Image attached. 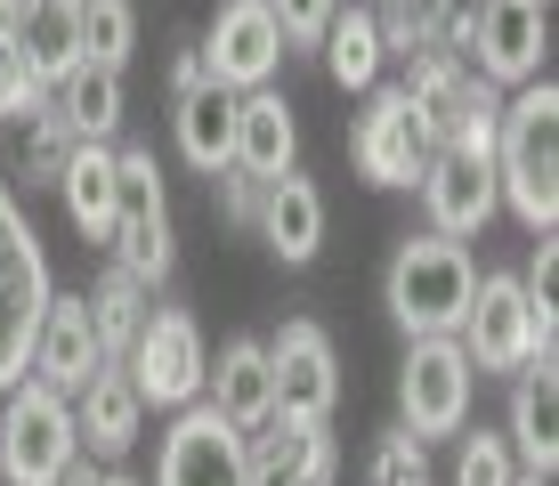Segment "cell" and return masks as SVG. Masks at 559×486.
<instances>
[{"label":"cell","instance_id":"1","mask_svg":"<svg viewBox=\"0 0 559 486\" xmlns=\"http://www.w3.org/2000/svg\"><path fill=\"white\" fill-rule=\"evenodd\" d=\"M495 194L519 211L527 236L559 227V90L519 82L495 114Z\"/></svg>","mask_w":559,"mask_h":486},{"label":"cell","instance_id":"2","mask_svg":"<svg viewBox=\"0 0 559 486\" xmlns=\"http://www.w3.org/2000/svg\"><path fill=\"white\" fill-rule=\"evenodd\" d=\"M471 284H478V260L471 244L454 236H406L390 251V276H381V300H390V317L406 324V341H438L462 324V308H471Z\"/></svg>","mask_w":559,"mask_h":486},{"label":"cell","instance_id":"3","mask_svg":"<svg viewBox=\"0 0 559 486\" xmlns=\"http://www.w3.org/2000/svg\"><path fill=\"white\" fill-rule=\"evenodd\" d=\"M82 462V438H73V398L49 381H9L0 389V478L9 486H57Z\"/></svg>","mask_w":559,"mask_h":486},{"label":"cell","instance_id":"4","mask_svg":"<svg viewBox=\"0 0 559 486\" xmlns=\"http://www.w3.org/2000/svg\"><path fill=\"white\" fill-rule=\"evenodd\" d=\"M49 260H41V236L33 220L16 211L9 179H0V389L25 381V357H33V333H41V308H49Z\"/></svg>","mask_w":559,"mask_h":486},{"label":"cell","instance_id":"5","mask_svg":"<svg viewBox=\"0 0 559 486\" xmlns=\"http://www.w3.org/2000/svg\"><path fill=\"white\" fill-rule=\"evenodd\" d=\"M114 268H130L146 292L170 276V203L146 146H114Z\"/></svg>","mask_w":559,"mask_h":486},{"label":"cell","instance_id":"6","mask_svg":"<svg viewBox=\"0 0 559 486\" xmlns=\"http://www.w3.org/2000/svg\"><path fill=\"white\" fill-rule=\"evenodd\" d=\"M122 374L130 389H139L146 405H195L203 398V381H211V348H203V324L187 317V308H146V324H139V341H130V357H122Z\"/></svg>","mask_w":559,"mask_h":486},{"label":"cell","instance_id":"7","mask_svg":"<svg viewBox=\"0 0 559 486\" xmlns=\"http://www.w3.org/2000/svg\"><path fill=\"white\" fill-rule=\"evenodd\" d=\"M471 357H462V341L454 333H438V341H414L406 348V365H397V430H414L421 446L430 438H454L462 422H471Z\"/></svg>","mask_w":559,"mask_h":486},{"label":"cell","instance_id":"8","mask_svg":"<svg viewBox=\"0 0 559 486\" xmlns=\"http://www.w3.org/2000/svg\"><path fill=\"white\" fill-rule=\"evenodd\" d=\"M544 49H551V0H487L462 66L487 90H519V82H544Z\"/></svg>","mask_w":559,"mask_h":486},{"label":"cell","instance_id":"9","mask_svg":"<svg viewBox=\"0 0 559 486\" xmlns=\"http://www.w3.org/2000/svg\"><path fill=\"white\" fill-rule=\"evenodd\" d=\"M454 341H462V357H471V374H519L527 357H551V348L535 341V308H527V292H519V276H478Z\"/></svg>","mask_w":559,"mask_h":486},{"label":"cell","instance_id":"10","mask_svg":"<svg viewBox=\"0 0 559 486\" xmlns=\"http://www.w3.org/2000/svg\"><path fill=\"white\" fill-rule=\"evenodd\" d=\"M414 187H421V211H430V236H454V244H471L503 211V194H495V146H430Z\"/></svg>","mask_w":559,"mask_h":486},{"label":"cell","instance_id":"11","mask_svg":"<svg viewBox=\"0 0 559 486\" xmlns=\"http://www.w3.org/2000/svg\"><path fill=\"white\" fill-rule=\"evenodd\" d=\"M397 90L414 97L430 146H447V139H462L471 122H495V114H503V90H487L454 49H406V82H397Z\"/></svg>","mask_w":559,"mask_h":486},{"label":"cell","instance_id":"12","mask_svg":"<svg viewBox=\"0 0 559 486\" xmlns=\"http://www.w3.org/2000/svg\"><path fill=\"white\" fill-rule=\"evenodd\" d=\"M349 163L373 187H414L421 163H430V130H421L406 90H365V114L349 130Z\"/></svg>","mask_w":559,"mask_h":486},{"label":"cell","instance_id":"13","mask_svg":"<svg viewBox=\"0 0 559 486\" xmlns=\"http://www.w3.org/2000/svg\"><path fill=\"white\" fill-rule=\"evenodd\" d=\"M276 66H284V33L267 16V0H219V16L203 33V73L243 97V90L276 82Z\"/></svg>","mask_w":559,"mask_h":486},{"label":"cell","instance_id":"14","mask_svg":"<svg viewBox=\"0 0 559 486\" xmlns=\"http://www.w3.org/2000/svg\"><path fill=\"white\" fill-rule=\"evenodd\" d=\"M267 374H276V414L333 422V405H341V357H333V333H324V324L293 317L276 341H267Z\"/></svg>","mask_w":559,"mask_h":486},{"label":"cell","instance_id":"15","mask_svg":"<svg viewBox=\"0 0 559 486\" xmlns=\"http://www.w3.org/2000/svg\"><path fill=\"white\" fill-rule=\"evenodd\" d=\"M341 478V438L333 422H293L276 414L267 430L243 438V486H333Z\"/></svg>","mask_w":559,"mask_h":486},{"label":"cell","instance_id":"16","mask_svg":"<svg viewBox=\"0 0 559 486\" xmlns=\"http://www.w3.org/2000/svg\"><path fill=\"white\" fill-rule=\"evenodd\" d=\"M154 486H243V430H227L203 398L179 405L163 462H154Z\"/></svg>","mask_w":559,"mask_h":486},{"label":"cell","instance_id":"17","mask_svg":"<svg viewBox=\"0 0 559 486\" xmlns=\"http://www.w3.org/2000/svg\"><path fill=\"white\" fill-rule=\"evenodd\" d=\"M106 357V341H98V317H90V292H49V308H41V333H33V357H25V374L33 381H49V389H82Z\"/></svg>","mask_w":559,"mask_h":486},{"label":"cell","instance_id":"18","mask_svg":"<svg viewBox=\"0 0 559 486\" xmlns=\"http://www.w3.org/2000/svg\"><path fill=\"white\" fill-rule=\"evenodd\" d=\"M146 430V398L130 389L122 365H98L82 389H73V438L90 446V462H122Z\"/></svg>","mask_w":559,"mask_h":486},{"label":"cell","instance_id":"19","mask_svg":"<svg viewBox=\"0 0 559 486\" xmlns=\"http://www.w3.org/2000/svg\"><path fill=\"white\" fill-rule=\"evenodd\" d=\"M503 446L519 471H559V374L551 357H527L511 374V422H503Z\"/></svg>","mask_w":559,"mask_h":486},{"label":"cell","instance_id":"20","mask_svg":"<svg viewBox=\"0 0 559 486\" xmlns=\"http://www.w3.org/2000/svg\"><path fill=\"white\" fill-rule=\"evenodd\" d=\"M203 405L227 422V430H267L276 422V374H267V341H227L219 365H211L203 381Z\"/></svg>","mask_w":559,"mask_h":486},{"label":"cell","instance_id":"21","mask_svg":"<svg viewBox=\"0 0 559 486\" xmlns=\"http://www.w3.org/2000/svg\"><path fill=\"white\" fill-rule=\"evenodd\" d=\"M252 227H260V244L276 251L284 268H308L324 251V194H317V179H300V163L284 170V179H267Z\"/></svg>","mask_w":559,"mask_h":486},{"label":"cell","instance_id":"22","mask_svg":"<svg viewBox=\"0 0 559 486\" xmlns=\"http://www.w3.org/2000/svg\"><path fill=\"white\" fill-rule=\"evenodd\" d=\"M227 163L252 170L260 187L300 163V122H293V106H284L276 90H243L236 97V154H227Z\"/></svg>","mask_w":559,"mask_h":486},{"label":"cell","instance_id":"23","mask_svg":"<svg viewBox=\"0 0 559 486\" xmlns=\"http://www.w3.org/2000/svg\"><path fill=\"white\" fill-rule=\"evenodd\" d=\"M16 57L33 66L41 90H57L82 66V0H25V16H16Z\"/></svg>","mask_w":559,"mask_h":486},{"label":"cell","instance_id":"24","mask_svg":"<svg viewBox=\"0 0 559 486\" xmlns=\"http://www.w3.org/2000/svg\"><path fill=\"white\" fill-rule=\"evenodd\" d=\"M49 114H57V122H66L82 146H114V130H122V73H114V66H90V57H82V66L49 90Z\"/></svg>","mask_w":559,"mask_h":486},{"label":"cell","instance_id":"25","mask_svg":"<svg viewBox=\"0 0 559 486\" xmlns=\"http://www.w3.org/2000/svg\"><path fill=\"white\" fill-rule=\"evenodd\" d=\"M317 49H324V73H333L341 90H381V66H390V49H381V25H373V9L341 0Z\"/></svg>","mask_w":559,"mask_h":486},{"label":"cell","instance_id":"26","mask_svg":"<svg viewBox=\"0 0 559 486\" xmlns=\"http://www.w3.org/2000/svg\"><path fill=\"white\" fill-rule=\"evenodd\" d=\"M179 154L195 170H219L236 154V90H219L211 73L195 90H179Z\"/></svg>","mask_w":559,"mask_h":486},{"label":"cell","instance_id":"27","mask_svg":"<svg viewBox=\"0 0 559 486\" xmlns=\"http://www.w3.org/2000/svg\"><path fill=\"white\" fill-rule=\"evenodd\" d=\"M57 194L90 244H114V146H73V163L57 170Z\"/></svg>","mask_w":559,"mask_h":486},{"label":"cell","instance_id":"28","mask_svg":"<svg viewBox=\"0 0 559 486\" xmlns=\"http://www.w3.org/2000/svg\"><path fill=\"white\" fill-rule=\"evenodd\" d=\"M146 284L130 276V268H106L98 292H90V317H98V341H106V357L122 365L130 357V341H139V324H146Z\"/></svg>","mask_w":559,"mask_h":486},{"label":"cell","instance_id":"29","mask_svg":"<svg viewBox=\"0 0 559 486\" xmlns=\"http://www.w3.org/2000/svg\"><path fill=\"white\" fill-rule=\"evenodd\" d=\"M130 49H139V9L130 0H82V57L90 66H130Z\"/></svg>","mask_w":559,"mask_h":486},{"label":"cell","instance_id":"30","mask_svg":"<svg viewBox=\"0 0 559 486\" xmlns=\"http://www.w3.org/2000/svg\"><path fill=\"white\" fill-rule=\"evenodd\" d=\"M365 486H430V446L414 430H390L373 446V462H365Z\"/></svg>","mask_w":559,"mask_h":486},{"label":"cell","instance_id":"31","mask_svg":"<svg viewBox=\"0 0 559 486\" xmlns=\"http://www.w3.org/2000/svg\"><path fill=\"white\" fill-rule=\"evenodd\" d=\"M511 446H503V430H471L462 438V454H454V486H511Z\"/></svg>","mask_w":559,"mask_h":486},{"label":"cell","instance_id":"32","mask_svg":"<svg viewBox=\"0 0 559 486\" xmlns=\"http://www.w3.org/2000/svg\"><path fill=\"white\" fill-rule=\"evenodd\" d=\"M73 146H82V139H73V130L57 122L49 106H41V114H33V122H25V170H33V179H41V187H57V170L73 163Z\"/></svg>","mask_w":559,"mask_h":486},{"label":"cell","instance_id":"33","mask_svg":"<svg viewBox=\"0 0 559 486\" xmlns=\"http://www.w3.org/2000/svg\"><path fill=\"white\" fill-rule=\"evenodd\" d=\"M333 9H341V0H267V16H276V33H284V57L317 49L324 25H333Z\"/></svg>","mask_w":559,"mask_h":486},{"label":"cell","instance_id":"34","mask_svg":"<svg viewBox=\"0 0 559 486\" xmlns=\"http://www.w3.org/2000/svg\"><path fill=\"white\" fill-rule=\"evenodd\" d=\"M211 194H219V211H227L236 227H252V220H260V179H252V170L219 163V170H211Z\"/></svg>","mask_w":559,"mask_h":486},{"label":"cell","instance_id":"35","mask_svg":"<svg viewBox=\"0 0 559 486\" xmlns=\"http://www.w3.org/2000/svg\"><path fill=\"white\" fill-rule=\"evenodd\" d=\"M195 82H203V49H179V57H170V97L195 90Z\"/></svg>","mask_w":559,"mask_h":486},{"label":"cell","instance_id":"36","mask_svg":"<svg viewBox=\"0 0 559 486\" xmlns=\"http://www.w3.org/2000/svg\"><path fill=\"white\" fill-rule=\"evenodd\" d=\"M16 16H25V0H0V49H16Z\"/></svg>","mask_w":559,"mask_h":486},{"label":"cell","instance_id":"37","mask_svg":"<svg viewBox=\"0 0 559 486\" xmlns=\"http://www.w3.org/2000/svg\"><path fill=\"white\" fill-rule=\"evenodd\" d=\"M57 486H106V471H98V462H73V471L57 478Z\"/></svg>","mask_w":559,"mask_h":486},{"label":"cell","instance_id":"38","mask_svg":"<svg viewBox=\"0 0 559 486\" xmlns=\"http://www.w3.org/2000/svg\"><path fill=\"white\" fill-rule=\"evenodd\" d=\"M511 486H551L544 471H511Z\"/></svg>","mask_w":559,"mask_h":486},{"label":"cell","instance_id":"39","mask_svg":"<svg viewBox=\"0 0 559 486\" xmlns=\"http://www.w3.org/2000/svg\"><path fill=\"white\" fill-rule=\"evenodd\" d=\"M106 486H139V478H122V471H106Z\"/></svg>","mask_w":559,"mask_h":486},{"label":"cell","instance_id":"40","mask_svg":"<svg viewBox=\"0 0 559 486\" xmlns=\"http://www.w3.org/2000/svg\"><path fill=\"white\" fill-rule=\"evenodd\" d=\"M357 9H373V0H357Z\"/></svg>","mask_w":559,"mask_h":486}]
</instances>
